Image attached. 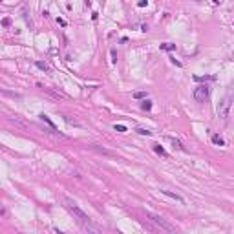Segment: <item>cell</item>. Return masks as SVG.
<instances>
[{"label": "cell", "mask_w": 234, "mask_h": 234, "mask_svg": "<svg viewBox=\"0 0 234 234\" xmlns=\"http://www.w3.org/2000/svg\"><path fill=\"white\" fill-rule=\"evenodd\" d=\"M212 143H214V145H218V146H223V145H225L223 137H221V136H216V134L212 136Z\"/></svg>", "instance_id": "cell-9"}, {"label": "cell", "mask_w": 234, "mask_h": 234, "mask_svg": "<svg viewBox=\"0 0 234 234\" xmlns=\"http://www.w3.org/2000/svg\"><path fill=\"white\" fill-rule=\"evenodd\" d=\"M212 4H214V6H219V4H221V0H212Z\"/></svg>", "instance_id": "cell-21"}, {"label": "cell", "mask_w": 234, "mask_h": 234, "mask_svg": "<svg viewBox=\"0 0 234 234\" xmlns=\"http://www.w3.org/2000/svg\"><path fill=\"white\" fill-rule=\"evenodd\" d=\"M114 130H115V132H119V134H124L128 128L124 126V124H114Z\"/></svg>", "instance_id": "cell-13"}, {"label": "cell", "mask_w": 234, "mask_h": 234, "mask_svg": "<svg viewBox=\"0 0 234 234\" xmlns=\"http://www.w3.org/2000/svg\"><path fill=\"white\" fill-rule=\"evenodd\" d=\"M40 119L44 121V123H46V124H48V126H50V128H53V130H55V124L51 123V119H50V117H48V115H44V114H42V115H40Z\"/></svg>", "instance_id": "cell-12"}, {"label": "cell", "mask_w": 234, "mask_h": 234, "mask_svg": "<svg viewBox=\"0 0 234 234\" xmlns=\"http://www.w3.org/2000/svg\"><path fill=\"white\" fill-rule=\"evenodd\" d=\"M57 24H60L64 28V26H66V20H62V19H57Z\"/></svg>", "instance_id": "cell-20"}, {"label": "cell", "mask_w": 234, "mask_h": 234, "mask_svg": "<svg viewBox=\"0 0 234 234\" xmlns=\"http://www.w3.org/2000/svg\"><path fill=\"white\" fill-rule=\"evenodd\" d=\"M35 66H37L40 71H46V73H50V71H51V70H50V66H48L46 62H42V60H37V62H35Z\"/></svg>", "instance_id": "cell-6"}, {"label": "cell", "mask_w": 234, "mask_h": 234, "mask_svg": "<svg viewBox=\"0 0 234 234\" xmlns=\"http://www.w3.org/2000/svg\"><path fill=\"white\" fill-rule=\"evenodd\" d=\"M145 216H146V218H148L152 223H155V225H157V229H161V231H167V232H174V231H176V227H174V225L167 223V221H165V219L161 218V216L152 214V212H146Z\"/></svg>", "instance_id": "cell-2"}, {"label": "cell", "mask_w": 234, "mask_h": 234, "mask_svg": "<svg viewBox=\"0 0 234 234\" xmlns=\"http://www.w3.org/2000/svg\"><path fill=\"white\" fill-rule=\"evenodd\" d=\"M231 106H232V95L227 93L221 101H219V104H218V117L227 119V117H229V112H231Z\"/></svg>", "instance_id": "cell-3"}, {"label": "cell", "mask_w": 234, "mask_h": 234, "mask_svg": "<svg viewBox=\"0 0 234 234\" xmlns=\"http://www.w3.org/2000/svg\"><path fill=\"white\" fill-rule=\"evenodd\" d=\"M154 152H155V154H159V155H163V157H168V152L163 148L161 145H154Z\"/></svg>", "instance_id": "cell-7"}, {"label": "cell", "mask_w": 234, "mask_h": 234, "mask_svg": "<svg viewBox=\"0 0 234 234\" xmlns=\"http://www.w3.org/2000/svg\"><path fill=\"white\" fill-rule=\"evenodd\" d=\"M209 97V86L207 84H199L194 88V99L198 102H205V99Z\"/></svg>", "instance_id": "cell-4"}, {"label": "cell", "mask_w": 234, "mask_h": 234, "mask_svg": "<svg viewBox=\"0 0 234 234\" xmlns=\"http://www.w3.org/2000/svg\"><path fill=\"white\" fill-rule=\"evenodd\" d=\"M62 201H64V209L70 212V214L75 216V218L79 219L82 225H84L86 231H99V227H93V225H92V219H90V216L86 214V212L82 210L81 207L77 205L75 201H73V199H70V198H62Z\"/></svg>", "instance_id": "cell-1"}, {"label": "cell", "mask_w": 234, "mask_h": 234, "mask_svg": "<svg viewBox=\"0 0 234 234\" xmlns=\"http://www.w3.org/2000/svg\"><path fill=\"white\" fill-rule=\"evenodd\" d=\"M137 6H139V7H145V6H146V0H139V2H137Z\"/></svg>", "instance_id": "cell-18"}, {"label": "cell", "mask_w": 234, "mask_h": 234, "mask_svg": "<svg viewBox=\"0 0 234 234\" xmlns=\"http://www.w3.org/2000/svg\"><path fill=\"white\" fill-rule=\"evenodd\" d=\"M136 132L139 134V136H152V132H150V130H145V128H137Z\"/></svg>", "instance_id": "cell-14"}, {"label": "cell", "mask_w": 234, "mask_h": 234, "mask_svg": "<svg viewBox=\"0 0 234 234\" xmlns=\"http://www.w3.org/2000/svg\"><path fill=\"white\" fill-rule=\"evenodd\" d=\"M2 24H4V26H9V24H11V19H4Z\"/></svg>", "instance_id": "cell-19"}, {"label": "cell", "mask_w": 234, "mask_h": 234, "mask_svg": "<svg viewBox=\"0 0 234 234\" xmlns=\"http://www.w3.org/2000/svg\"><path fill=\"white\" fill-rule=\"evenodd\" d=\"M161 192L165 194V196H168V198H172V199H176V201H179V203H185V199L179 196V194H174V192H170V190H161Z\"/></svg>", "instance_id": "cell-5"}, {"label": "cell", "mask_w": 234, "mask_h": 234, "mask_svg": "<svg viewBox=\"0 0 234 234\" xmlns=\"http://www.w3.org/2000/svg\"><path fill=\"white\" fill-rule=\"evenodd\" d=\"M141 108H143L145 112H150V110H152V102H150L148 99H145V101L141 102Z\"/></svg>", "instance_id": "cell-11"}, {"label": "cell", "mask_w": 234, "mask_h": 234, "mask_svg": "<svg viewBox=\"0 0 234 234\" xmlns=\"http://www.w3.org/2000/svg\"><path fill=\"white\" fill-rule=\"evenodd\" d=\"M167 139H168V141H170V143H172V145H174V146H176V148H179V150H183V152H185V146H183V145H181V143H179V141H177V139H174V137H167Z\"/></svg>", "instance_id": "cell-10"}, {"label": "cell", "mask_w": 234, "mask_h": 234, "mask_svg": "<svg viewBox=\"0 0 234 234\" xmlns=\"http://www.w3.org/2000/svg\"><path fill=\"white\" fill-rule=\"evenodd\" d=\"M110 55H112V62H117V53H115V50H112Z\"/></svg>", "instance_id": "cell-16"}, {"label": "cell", "mask_w": 234, "mask_h": 234, "mask_svg": "<svg viewBox=\"0 0 234 234\" xmlns=\"http://www.w3.org/2000/svg\"><path fill=\"white\" fill-rule=\"evenodd\" d=\"M172 64H176V66H177V68H181V62H179V60H176L174 57H172Z\"/></svg>", "instance_id": "cell-17"}, {"label": "cell", "mask_w": 234, "mask_h": 234, "mask_svg": "<svg viewBox=\"0 0 234 234\" xmlns=\"http://www.w3.org/2000/svg\"><path fill=\"white\" fill-rule=\"evenodd\" d=\"M146 97V92H136L134 93V99H145Z\"/></svg>", "instance_id": "cell-15"}, {"label": "cell", "mask_w": 234, "mask_h": 234, "mask_svg": "<svg viewBox=\"0 0 234 234\" xmlns=\"http://www.w3.org/2000/svg\"><path fill=\"white\" fill-rule=\"evenodd\" d=\"M163 51H174L176 50V44H170V42H163V44H159Z\"/></svg>", "instance_id": "cell-8"}]
</instances>
